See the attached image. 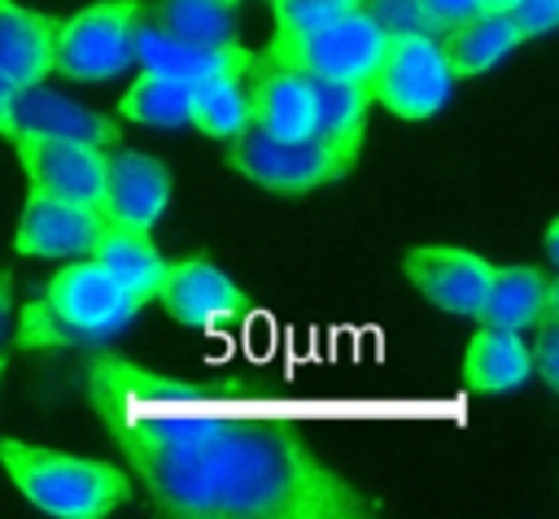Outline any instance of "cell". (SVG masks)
<instances>
[{
  "label": "cell",
  "mask_w": 559,
  "mask_h": 519,
  "mask_svg": "<svg viewBox=\"0 0 559 519\" xmlns=\"http://www.w3.org/2000/svg\"><path fill=\"white\" fill-rule=\"evenodd\" d=\"M384 52H389V35L358 9V13H345V17L301 35V39H266L262 61L301 70L310 79L367 87L376 65L384 61Z\"/></svg>",
  "instance_id": "obj_4"
},
{
  "label": "cell",
  "mask_w": 559,
  "mask_h": 519,
  "mask_svg": "<svg viewBox=\"0 0 559 519\" xmlns=\"http://www.w3.org/2000/svg\"><path fill=\"white\" fill-rule=\"evenodd\" d=\"M533 375V353L520 331L507 327H485L467 340L463 353V384L472 393H511Z\"/></svg>",
  "instance_id": "obj_21"
},
{
  "label": "cell",
  "mask_w": 559,
  "mask_h": 519,
  "mask_svg": "<svg viewBox=\"0 0 559 519\" xmlns=\"http://www.w3.org/2000/svg\"><path fill=\"white\" fill-rule=\"evenodd\" d=\"M450 83L454 79L445 70L437 35H406V39H389V52L371 74L367 96H371V105L419 122L445 105Z\"/></svg>",
  "instance_id": "obj_7"
},
{
  "label": "cell",
  "mask_w": 559,
  "mask_h": 519,
  "mask_svg": "<svg viewBox=\"0 0 559 519\" xmlns=\"http://www.w3.org/2000/svg\"><path fill=\"white\" fill-rule=\"evenodd\" d=\"M362 13L389 35V39H406V35H432V26L424 22L415 0H362Z\"/></svg>",
  "instance_id": "obj_26"
},
{
  "label": "cell",
  "mask_w": 559,
  "mask_h": 519,
  "mask_svg": "<svg viewBox=\"0 0 559 519\" xmlns=\"http://www.w3.org/2000/svg\"><path fill=\"white\" fill-rule=\"evenodd\" d=\"M362 0H271V13H275V31L271 39H301L345 13H358Z\"/></svg>",
  "instance_id": "obj_25"
},
{
  "label": "cell",
  "mask_w": 559,
  "mask_h": 519,
  "mask_svg": "<svg viewBox=\"0 0 559 519\" xmlns=\"http://www.w3.org/2000/svg\"><path fill=\"white\" fill-rule=\"evenodd\" d=\"M157 301H162V310H166L175 323H183V327H188V323H214V318H231L236 283H231L205 253H192V257L166 262Z\"/></svg>",
  "instance_id": "obj_15"
},
{
  "label": "cell",
  "mask_w": 559,
  "mask_h": 519,
  "mask_svg": "<svg viewBox=\"0 0 559 519\" xmlns=\"http://www.w3.org/2000/svg\"><path fill=\"white\" fill-rule=\"evenodd\" d=\"M13 148H17V161L26 170L31 192L100 209L105 166H109L105 148L74 144V140H52V135H17Z\"/></svg>",
  "instance_id": "obj_8"
},
{
  "label": "cell",
  "mask_w": 559,
  "mask_h": 519,
  "mask_svg": "<svg viewBox=\"0 0 559 519\" xmlns=\"http://www.w3.org/2000/svg\"><path fill=\"white\" fill-rule=\"evenodd\" d=\"M144 17L175 44H192V48L236 44V13L227 0H153L144 4Z\"/></svg>",
  "instance_id": "obj_22"
},
{
  "label": "cell",
  "mask_w": 559,
  "mask_h": 519,
  "mask_svg": "<svg viewBox=\"0 0 559 519\" xmlns=\"http://www.w3.org/2000/svg\"><path fill=\"white\" fill-rule=\"evenodd\" d=\"M520 44L515 26L507 13H493V9H476L472 17L445 26L437 35V48L445 57V70L450 79H472V74H485L489 65H498L511 48Z\"/></svg>",
  "instance_id": "obj_20"
},
{
  "label": "cell",
  "mask_w": 559,
  "mask_h": 519,
  "mask_svg": "<svg viewBox=\"0 0 559 519\" xmlns=\"http://www.w3.org/2000/svg\"><path fill=\"white\" fill-rule=\"evenodd\" d=\"M100 227H105V209L31 192L13 249L26 257H87Z\"/></svg>",
  "instance_id": "obj_12"
},
{
  "label": "cell",
  "mask_w": 559,
  "mask_h": 519,
  "mask_svg": "<svg viewBox=\"0 0 559 519\" xmlns=\"http://www.w3.org/2000/svg\"><path fill=\"white\" fill-rule=\"evenodd\" d=\"M61 17L22 9L13 0H0V70L13 83H44L52 74V48H57Z\"/></svg>",
  "instance_id": "obj_19"
},
{
  "label": "cell",
  "mask_w": 559,
  "mask_h": 519,
  "mask_svg": "<svg viewBox=\"0 0 559 519\" xmlns=\"http://www.w3.org/2000/svg\"><path fill=\"white\" fill-rule=\"evenodd\" d=\"M4 318H9V270H0V331H4Z\"/></svg>",
  "instance_id": "obj_31"
},
{
  "label": "cell",
  "mask_w": 559,
  "mask_h": 519,
  "mask_svg": "<svg viewBox=\"0 0 559 519\" xmlns=\"http://www.w3.org/2000/svg\"><path fill=\"white\" fill-rule=\"evenodd\" d=\"M135 61L144 70H162V74L197 87V83H210V79H249L262 57L253 48H245V44H223V48L175 44L148 17H140V26H135Z\"/></svg>",
  "instance_id": "obj_11"
},
{
  "label": "cell",
  "mask_w": 559,
  "mask_h": 519,
  "mask_svg": "<svg viewBox=\"0 0 559 519\" xmlns=\"http://www.w3.org/2000/svg\"><path fill=\"white\" fill-rule=\"evenodd\" d=\"M262 57V52H258ZM249 92V126L275 140H297L314 131V87L301 70L258 61V70L245 79Z\"/></svg>",
  "instance_id": "obj_13"
},
{
  "label": "cell",
  "mask_w": 559,
  "mask_h": 519,
  "mask_svg": "<svg viewBox=\"0 0 559 519\" xmlns=\"http://www.w3.org/2000/svg\"><path fill=\"white\" fill-rule=\"evenodd\" d=\"M4 140L17 135H52V140H74L92 148H114L122 144V126L70 96H57L39 83H17L4 109Z\"/></svg>",
  "instance_id": "obj_9"
},
{
  "label": "cell",
  "mask_w": 559,
  "mask_h": 519,
  "mask_svg": "<svg viewBox=\"0 0 559 519\" xmlns=\"http://www.w3.org/2000/svg\"><path fill=\"white\" fill-rule=\"evenodd\" d=\"M0 379H4V353H0Z\"/></svg>",
  "instance_id": "obj_33"
},
{
  "label": "cell",
  "mask_w": 559,
  "mask_h": 519,
  "mask_svg": "<svg viewBox=\"0 0 559 519\" xmlns=\"http://www.w3.org/2000/svg\"><path fill=\"white\" fill-rule=\"evenodd\" d=\"M188 122L210 140H236L249 126V92L245 79H210L188 87Z\"/></svg>",
  "instance_id": "obj_23"
},
{
  "label": "cell",
  "mask_w": 559,
  "mask_h": 519,
  "mask_svg": "<svg viewBox=\"0 0 559 519\" xmlns=\"http://www.w3.org/2000/svg\"><path fill=\"white\" fill-rule=\"evenodd\" d=\"M135 318V305L131 297L118 288V279L83 257V262H70L66 270H57L44 288L39 301H31L17 318V349H35V353H48V349H66V345H96L114 331H122L127 323Z\"/></svg>",
  "instance_id": "obj_2"
},
{
  "label": "cell",
  "mask_w": 559,
  "mask_h": 519,
  "mask_svg": "<svg viewBox=\"0 0 559 519\" xmlns=\"http://www.w3.org/2000/svg\"><path fill=\"white\" fill-rule=\"evenodd\" d=\"M507 17H511V26H515L520 39H537V35L555 31V22H559V0H511Z\"/></svg>",
  "instance_id": "obj_28"
},
{
  "label": "cell",
  "mask_w": 559,
  "mask_h": 519,
  "mask_svg": "<svg viewBox=\"0 0 559 519\" xmlns=\"http://www.w3.org/2000/svg\"><path fill=\"white\" fill-rule=\"evenodd\" d=\"M183 384L170 393L166 419L114 427L118 449L162 515L179 519H367L384 506L358 493L341 471L284 423L223 419L188 410Z\"/></svg>",
  "instance_id": "obj_1"
},
{
  "label": "cell",
  "mask_w": 559,
  "mask_h": 519,
  "mask_svg": "<svg viewBox=\"0 0 559 519\" xmlns=\"http://www.w3.org/2000/svg\"><path fill=\"white\" fill-rule=\"evenodd\" d=\"M170 201V170L148 153H114L105 166V192L100 209L105 222H127L153 231V222L166 214Z\"/></svg>",
  "instance_id": "obj_14"
},
{
  "label": "cell",
  "mask_w": 559,
  "mask_h": 519,
  "mask_svg": "<svg viewBox=\"0 0 559 519\" xmlns=\"http://www.w3.org/2000/svg\"><path fill=\"white\" fill-rule=\"evenodd\" d=\"M533 327H537V345L528 349L533 371H542L546 388H559V305H550Z\"/></svg>",
  "instance_id": "obj_27"
},
{
  "label": "cell",
  "mask_w": 559,
  "mask_h": 519,
  "mask_svg": "<svg viewBox=\"0 0 559 519\" xmlns=\"http://www.w3.org/2000/svg\"><path fill=\"white\" fill-rule=\"evenodd\" d=\"M415 4H419L424 22L432 26V35H441L445 26H454V22H463V17H472L480 9L476 0H415Z\"/></svg>",
  "instance_id": "obj_29"
},
{
  "label": "cell",
  "mask_w": 559,
  "mask_h": 519,
  "mask_svg": "<svg viewBox=\"0 0 559 519\" xmlns=\"http://www.w3.org/2000/svg\"><path fill=\"white\" fill-rule=\"evenodd\" d=\"M13 87H17V83H13V79L0 70V131H4V109H9V96H13Z\"/></svg>",
  "instance_id": "obj_30"
},
{
  "label": "cell",
  "mask_w": 559,
  "mask_h": 519,
  "mask_svg": "<svg viewBox=\"0 0 559 519\" xmlns=\"http://www.w3.org/2000/svg\"><path fill=\"white\" fill-rule=\"evenodd\" d=\"M87 257L100 262L118 279V288L131 297L135 310L157 301V288H162V275H166V257L157 253V244H153V236L144 227L105 222Z\"/></svg>",
  "instance_id": "obj_16"
},
{
  "label": "cell",
  "mask_w": 559,
  "mask_h": 519,
  "mask_svg": "<svg viewBox=\"0 0 559 519\" xmlns=\"http://www.w3.org/2000/svg\"><path fill=\"white\" fill-rule=\"evenodd\" d=\"M118 113L140 126H183L188 122V83L140 65V79L122 92Z\"/></svg>",
  "instance_id": "obj_24"
},
{
  "label": "cell",
  "mask_w": 559,
  "mask_h": 519,
  "mask_svg": "<svg viewBox=\"0 0 559 519\" xmlns=\"http://www.w3.org/2000/svg\"><path fill=\"white\" fill-rule=\"evenodd\" d=\"M402 270L419 288V297H428L437 310L459 314V318H476L485 288L493 279V262H485L472 249H454V244H415Z\"/></svg>",
  "instance_id": "obj_10"
},
{
  "label": "cell",
  "mask_w": 559,
  "mask_h": 519,
  "mask_svg": "<svg viewBox=\"0 0 559 519\" xmlns=\"http://www.w3.org/2000/svg\"><path fill=\"white\" fill-rule=\"evenodd\" d=\"M550 305H559V283L542 266H493V279L485 288V301L476 318L485 327L528 331Z\"/></svg>",
  "instance_id": "obj_17"
},
{
  "label": "cell",
  "mask_w": 559,
  "mask_h": 519,
  "mask_svg": "<svg viewBox=\"0 0 559 519\" xmlns=\"http://www.w3.org/2000/svg\"><path fill=\"white\" fill-rule=\"evenodd\" d=\"M227 4H236V0H227Z\"/></svg>",
  "instance_id": "obj_34"
},
{
  "label": "cell",
  "mask_w": 559,
  "mask_h": 519,
  "mask_svg": "<svg viewBox=\"0 0 559 519\" xmlns=\"http://www.w3.org/2000/svg\"><path fill=\"white\" fill-rule=\"evenodd\" d=\"M0 467L35 510L57 519H105L135 493L131 471L114 462L26 445L13 436L0 440Z\"/></svg>",
  "instance_id": "obj_3"
},
{
  "label": "cell",
  "mask_w": 559,
  "mask_h": 519,
  "mask_svg": "<svg viewBox=\"0 0 559 519\" xmlns=\"http://www.w3.org/2000/svg\"><path fill=\"white\" fill-rule=\"evenodd\" d=\"M310 79V74H306ZM314 87V140L345 166H358L362 140H367V113H371V96L358 83H328V79H310Z\"/></svg>",
  "instance_id": "obj_18"
},
{
  "label": "cell",
  "mask_w": 559,
  "mask_h": 519,
  "mask_svg": "<svg viewBox=\"0 0 559 519\" xmlns=\"http://www.w3.org/2000/svg\"><path fill=\"white\" fill-rule=\"evenodd\" d=\"M227 166L240 170L245 179H253L258 188H271L284 196H297V192H310V188H323V183H336L349 174L314 135L275 140L253 126H245L236 140H227Z\"/></svg>",
  "instance_id": "obj_6"
},
{
  "label": "cell",
  "mask_w": 559,
  "mask_h": 519,
  "mask_svg": "<svg viewBox=\"0 0 559 519\" xmlns=\"http://www.w3.org/2000/svg\"><path fill=\"white\" fill-rule=\"evenodd\" d=\"M144 17L140 0H96L66 17L57 26V48H52V74L79 79V83H100L122 74L135 61V26Z\"/></svg>",
  "instance_id": "obj_5"
},
{
  "label": "cell",
  "mask_w": 559,
  "mask_h": 519,
  "mask_svg": "<svg viewBox=\"0 0 559 519\" xmlns=\"http://www.w3.org/2000/svg\"><path fill=\"white\" fill-rule=\"evenodd\" d=\"M480 9H493V13H507L511 9V0H476Z\"/></svg>",
  "instance_id": "obj_32"
}]
</instances>
